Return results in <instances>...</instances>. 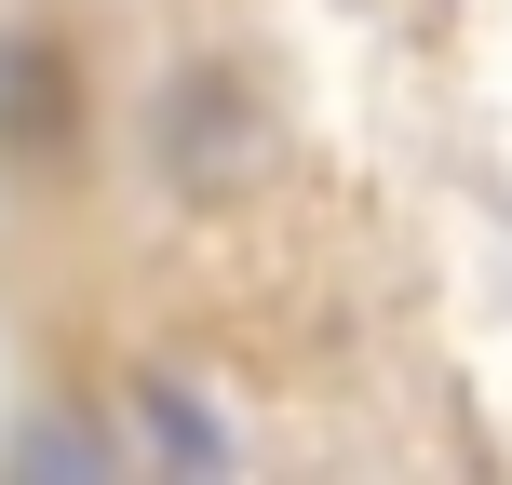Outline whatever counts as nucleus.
Instances as JSON below:
<instances>
[{
    "mask_svg": "<svg viewBox=\"0 0 512 485\" xmlns=\"http://www.w3.org/2000/svg\"><path fill=\"white\" fill-rule=\"evenodd\" d=\"M0 162L14 176H68L81 162V41H54V27L0 41Z\"/></svg>",
    "mask_w": 512,
    "mask_h": 485,
    "instance_id": "f257e3e1",
    "label": "nucleus"
},
{
    "mask_svg": "<svg viewBox=\"0 0 512 485\" xmlns=\"http://www.w3.org/2000/svg\"><path fill=\"white\" fill-rule=\"evenodd\" d=\"M256 162H270V108H256V81H243V68H189L176 95H162V176L243 189Z\"/></svg>",
    "mask_w": 512,
    "mask_h": 485,
    "instance_id": "f03ea898",
    "label": "nucleus"
}]
</instances>
